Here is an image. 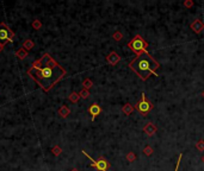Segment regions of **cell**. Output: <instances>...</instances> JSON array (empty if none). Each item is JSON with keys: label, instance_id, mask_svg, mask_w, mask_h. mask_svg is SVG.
Listing matches in <instances>:
<instances>
[{"label": "cell", "instance_id": "obj_1", "mask_svg": "<svg viewBox=\"0 0 204 171\" xmlns=\"http://www.w3.org/2000/svg\"><path fill=\"white\" fill-rule=\"evenodd\" d=\"M27 75L44 92H49L66 75V70L49 53H44L41 58L31 64Z\"/></svg>", "mask_w": 204, "mask_h": 171}, {"label": "cell", "instance_id": "obj_2", "mask_svg": "<svg viewBox=\"0 0 204 171\" xmlns=\"http://www.w3.org/2000/svg\"><path fill=\"white\" fill-rule=\"evenodd\" d=\"M129 68L140 76V79L146 81L150 76V74H155V76H158L155 72L160 68V64L149 53H144L141 56H136V58L129 63Z\"/></svg>", "mask_w": 204, "mask_h": 171}, {"label": "cell", "instance_id": "obj_3", "mask_svg": "<svg viewBox=\"0 0 204 171\" xmlns=\"http://www.w3.org/2000/svg\"><path fill=\"white\" fill-rule=\"evenodd\" d=\"M127 46L129 48L133 53H136V56H141V55H144V53H149L147 51L148 43L143 39L140 35H136L135 37L127 44Z\"/></svg>", "mask_w": 204, "mask_h": 171}, {"label": "cell", "instance_id": "obj_4", "mask_svg": "<svg viewBox=\"0 0 204 171\" xmlns=\"http://www.w3.org/2000/svg\"><path fill=\"white\" fill-rule=\"evenodd\" d=\"M14 32L7 26L5 23L0 24V43L7 44V43H13Z\"/></svg>", "mask_w": 204, "mask_h": 171}, {"label": "cell", "instance_id": "obj_5", "mask_svg": "<svg viewBox=\"0 0 204 171\" xmlns=\"http://www.w3.org/2000/svg\"><path fill=\"white\" fill-rule=\"evenodd\" d=\"M81 152H82L84 156H86V157L91 160V166L95 168V169H97L98 171H108V169L110 168V163L108 162V160H105L104 158H100V159H98V160H95L91 156L87 155V152L86 151L82 150Z\"/></svg>", "mask_w": 204, "mask_h": 171}, {"label": "cell", "instance_id": "obj_6", "mask_svg": "<svg viewBox=\"0 0 204 171\" xmlns=\"http://www.w3.org/2000/svg\"><path fill=\"white\" fill-rule=\"evenodd\" d=\"M141 95H142V98H141V101L137 104V111H138V112L141 113L143 117H144V115H147V114H148V112L152 109V107H153V106L150 105L149 101L146 99V93H142Z\"/></svg>", "mask_w": 204, "mask_h": 171}, {"label": "cell", "instance_id": "obj_7", "mask_svg": "<svg viewBox=\"0 0 204 171\" xmlns=\"http://www.w3.org/2000/svg\"><path fill=\"white\" fill-rule=\"evenodd\" d=\"M190 27L195 33H201L204 30V23L201 19H196L190 24Z\"/></svg>", "mask_w": 204, "mask_h": 171}, {"label": "cell", "instance_id": "obj_8", "mask_svg": "<svg viewBox=\"0 0 204 171\" xmlns=\"http://www.w3.org/2000/svg\"><path fill=\"white\" fill-rule=\"evenodd\" d=\"M121 61V57H119V55L116 53V51H111V53L106 56V62L111 64V66H116L118 62Z\"/></svg>", "mask_w": 204, "mask_h": 171}, {"label": "cell", "instance_id": "obj_9", "mask_svg": "<svg viewBox=\"0 0 204 171\" xmlns=\"http://www.w3.org/2000/svg\"><path fill=\"white\" fill-rule=\"evenodd\" d=\"M100 112H102V108H100V106L98 105V104H92V105L90 106L89 108V113L91 114V117H92V121L95 119V117L97 115H99L100 114Z\"/></svg>", "mask_w": 204, "mask_h": 171}, {"label": "cell", "instance_id": "obj_10", "mask_svg": "<svg viewBox=\"0 0 204 171\" xmlns=\"http://www.w3.org/2000/svg\"><path fill=\"white\" fill-rule=\"evenodd\" d=\"M157 131H158V128H157V126L154 125L153 122H148L147 125L143 127V132L147 134V136H153V134H155L157 133Z\"/></svg>", "mask_w": 204, "mask_h": 171}, {"label": "cell", "instance_id": "obj_11", "mask_svg": "<svg viewBox=\"0 0 204 171\" xmlns=\"http://www.w3.org/2000/svg\"><path fill=\"white\" fill-rule=\"evenodd\" d=\"M69 113H70V109L66 105L61 106L60 109H59V114H60L61 118H67L68 115H69Z\"/></svg>", "mask_w": 204, "mask_h": 171}, {"label": "cell", "instance_id": "obj_12", "mask_svg": "<svg viewBox=\"0 0 204 171\" xmlns=\"http://www.w3.org/2000/svg\"><path fill=\"white\" fill-rule=\"evenodd\" d=\"M122 112L125 115H130L131 113L134 112V107H133V105H130V104H127V105H124L122 107Z\"/></svg>", "mask_w": 204, "mask_h": 171}, {"label": "cell", "instance_id": "obj_13", "mask_svg": "<svg viewBox=\"0 0 204 171\" xmlns=\"http://www.w3.org/2000/svg\"><path fill=\"white\" fill-rule=\"evenodd\" d=\"M16 56H17L19 59H24L27 56V51L24 49V48H21V49H19V50L16 53Z\"/></svg>", "mask_w": 204, "mask_h": 171}, {"label": "cell", "instance_id": "obj_14", "mask_svg": "<svg viewBox=\"0 0 204 171\" xmlns=\"http://www.w3.org/2000/svg\"><path fill=\"white\" fill-rule=\"evenodd\" d=\"M79 99H80V95H79L78 93H75V92H73L70 95H69V96H68V100H69V101H72V102H74V104H75V102H78Z\"/></svg>", "mask_w": 204, "mask_h": 171}, {"label": "cell", "instance_id": "obj_15", "mask_svg": "<svg viewBox=\"0 0 204 171\" xmlns=\"http://www.w3.org/2000/svg\"><path fill=\"white\" fill-rule=\"evenodd\" d=\"M23 48L25 49V50H31L32 48H34V42L31 39H27L25 42H24V44H23Z\"/></svg>", "mask_w": 204, "mask_h": 171}, {"label": "cell", "instance_id": "obj_16", "mask_svg": "<svg viewBox=\"0 0 204 171\" xmlns=\"http://www.w3.org/2000/svg\"><path fill=\"white\" fill-rule=\"evenodd\" d=\"M82 86H84V88H85V89H90V88L93 86V82H92V80L85 79V80H84V82H82Z\"/></svg>", "mask_w": 204, "mask_h": 171}, {"label": "cell", "instance_id": "obj_17", "mask_svg": "<svg viewBox=\"0 0 204 171\" xmlns=\"http://www.w3.org/2000/svg\"><path fill=\"white\" fill-rule=\"evenodd\" d=\"M125 159H127L128 162H130V163H133V162H135L136 160V155L134 152H129V153H127Z\"/></svg>", "mask_w": 204, "mask_h": 171}, {"label": "cell", "instance_id": "obj_18", "mask_svg": "<svg viewBox=\"0 0 204 171\" xmlns=\"http://www.w3.org/2000/svg\"><path fill=\"white\" fill-rule=\"evenodd\" d=\"M153 152H154V150H153V147L149 146V145H147V146L143 149V153H144L146 156H152V155H153Z\"/></svg>", "mask_w": 204, "mask_h": 171}, {"label": "cell", "instance_id": "obj_19", "mask_svg": "<svg viewBox=\"0 0 204 171\" xmlns=\"http://www.w3.org/2000/svg\"><path fill=\"white\" fill-rule=\"evenodd\" d=\"M79 95H80V98H82V99H87V98L90 96L89 89H85V88H82L81 90H80V93H79Z\"/></svg>", "mask_w": 204, "mask_h": 171}, {"label": "cell", "instance_id": "obj_20", "mask_svg": "<svg viewBox=\"0 0 204 171\" xmlns=\"http://www.w3.org/2000/svg\"><path fill=\"white\" fill-rule=\"evenodd\" d=\"M112 38L115 40H117V42H119V40H122V38H123V35H122V32L121 31H116L114 35H112Z\"/></svg>", "mask_w": 204, "mask_h": 171}, {"label": "cell", "instance_id": "obj_21", "mask_svg": "<svg viewBox=\"0 0 204 171\" xmlns=\"http://www.w3.org/2000/svg\"><path fill=\"white\" fill-rule=\"evenodd\" d=\"M196 147H197L198 151H201V152L204 151V140L203 139L198 140V143H196Z\"/></svg>", "mask_w": 204, "mask_h": 171}, {"label": "cell", "instance_id": "obj_22", "mask_svg": "<svg viewBox=\"0 0 204 171\" xmlns=\"http://www.w3.org/2000/svg\"><path fill=\"white\" fill-rule=\"evenodd\" d=\"M193 6V1H191V0H186V1H184V7H187V8H190V7Z\"/></svg>", "mask_w": 204, "mask_h": 171}, {"label": "cell", "instance_id": "obj_23", "mask_svg": "<svg viewBox=\"0 0 204 171\" xmlns=\"http://www.w3.org/2000/svg\"><path fill=\"white\" fill-rule=\"evenodd\" d=\"M53 153H54L55 156H59V155L61 153V149H60L59 146H55L54 149H53Z\"/></svg>", "mask_w": 204, "mask_h": 171}, {"label": "cell", "instance_id": "obj_24", "mask_svg": "<svg viewBox=\"0 0 204 171\" xmlns=\"http://www.w3.org/2000/svg\"><path fill=\"white\" fill-rule=\"evenodd\" d=\"M182 158H183V153H180V155H179V157H178V162H177V165H176V170H174V171L179 170V165H180V162H182Z\"/></svg>", "mask_w": 204, "mask_h": 171}, {"label": "cell", "instance_id": "obj_25", "mask_svg": "<svg viewBox=\"0 0 204 171\" xmlns=\"http://www.w3.org/2000/svg\"><path fill=\"white\" fill-rule=\"evenodd\" d=\"M32 26H34L36 30H38V29L42 26V24L40 23V21H38V20H36V21H34V23H32Z\"/></svg>", "mask_w": 204, "mask_h": 171}, {"label": "cell", "instance_id": "obj_26", "mask_svg": "<svg viewBox=\"0 0 204 171\" xmlns=\"http://www.w3.org/2000/svg\"><path fill=\"white\" fill-rule=\"evenodd\" d=\"M6 45V44H2V43H0V53L2 51V49H4V46Z\"/></svg>", "mask_w": 204, "mask_h": 171}, {"label": "cell", "instance_id": "obj_27", "mask_svg": "<svg viewBox=\"0 0 204 171\" xmlns=\"http://www.w3.org/2000/svg\"><path fill=\"white\" fill-rule=\"evenodd\" d=\"M202 96H203V99H204V90H203V93H202Z\"/></svg>", "mask_w": 204, "mask_h": 171}, {"label": "cell", "instance_id": "obj_28", "mask_svg": "<svg viewBox=\"0 0 204 171\" xmlns=\"http://www.w3.org/2000/svg\"><path fill=\"white\" fill-rule=\"evenodd\" d=\"M72 171H79V170H76V169H73V170H72Z\"/></svg>", "mask_w": 204, "mask_h": 171}, {"label": "cell", "instance_id": "obj_29", "mask_svg": "<svg viewBox=\"0 0 204 171\" xmlns=\"http://www.w3.org/2000/svg\"><path fill=\"white\" fill-rule=\"evenodd\" d=\"M202 160H203V162H204V156H203V158H202Z\"/></svg>", "mask_w": 204, "mask_h": 171}]
</instances>
